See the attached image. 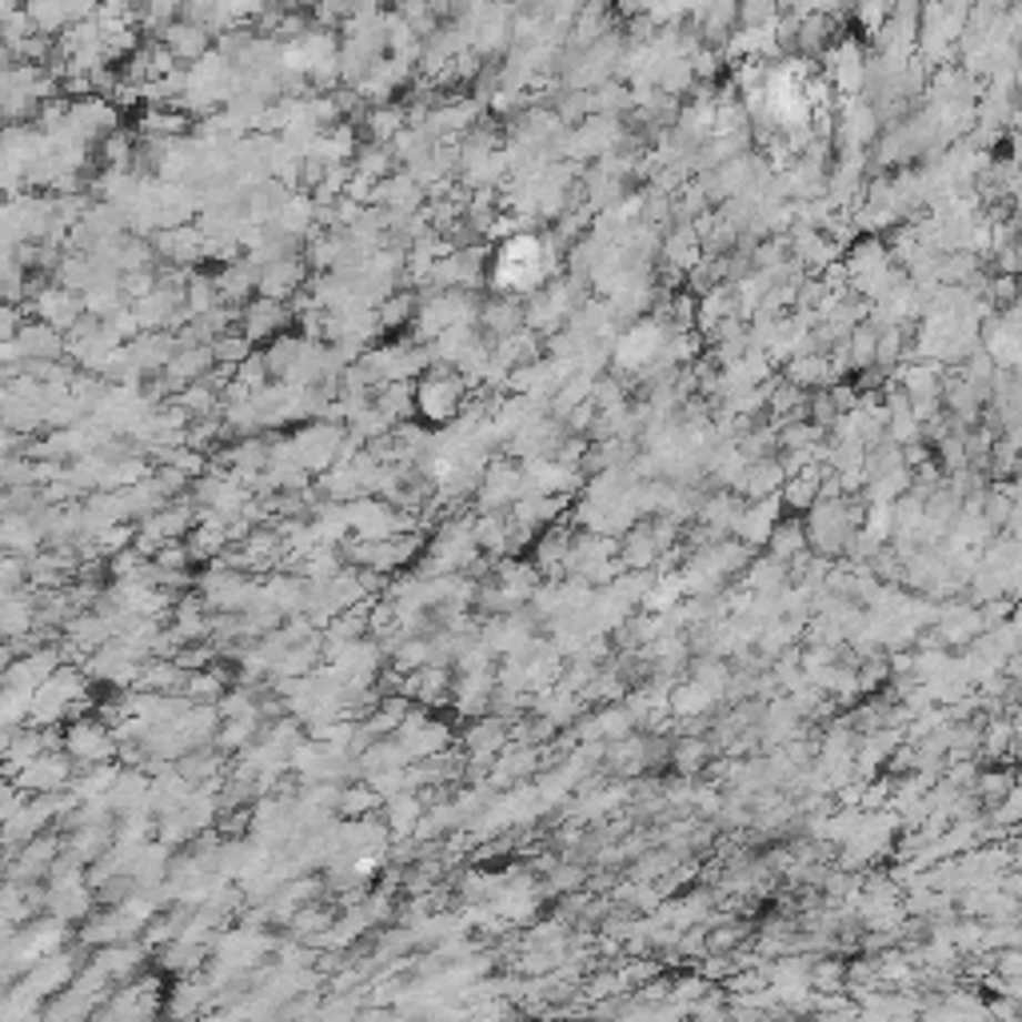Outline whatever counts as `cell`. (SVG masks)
<instances>
[{"label": "cell", "mask_w": 1022, "mask_h": 1022, "mask_svg": "<svg viewBox=\"0 0 1022 1022\" xmlns=\"http://www.w3.org/2000/svg\"><path fill=\"white\" fill-rule=\"evenodd\" d=\"M556 240L536 236V232H512L507 240L496 244V260H492V284L499 296H532L547 284V276L556 272Z\"/></svg>", "instance_id": "obj_1"}, {"label": "cell", "mask_w": 1022, "mask_h": 1022, "mask_svg": "<svg viewBox=\"0 0 1022 1022\" xmlns=\"http://www.w3.org/2000/svg\"><path fill=\"white\" fill-rule=\"evenodd\" d=\"M412 399H416V416L427 424H452L467 404V380L464 372L444 364H432L424 376L412 384Z\"/></svg>", "instance_id": "obj_2"}, {"label": "cell", "mask_w": 1022, "mask_h": 1022, "mask_svg": "<svg viewBox=\"0 0 1022 1022\" xmlns=\"http://www.w3.org/2000/svg\"><path fill=\"white\" fill-rule=\"evenodd\" d=\"M60 747H64V751L72 755V763H80V767L117 759V751H120L117 731H112L104 719H97V715H80L72 724H60Z\"/></svg>", "instance_id": "obj_3"}, {"label": "cell", "mask_w": 1022, "mask_h": 1022, "mask_svg": "<svg viewBox=\"0 0 1022 1022\" xmlns=\"http://www.w3.org/2000/svg\"><path fill=\"white\" fill-rule=\"evenodd\" d=\"M667 352V328L659 320H639L636 328H627L616 344V367L619 372H647L656 367Z\"/></svg>", "instance_id": "obj_4"}, {"label": "cell", "mask_w": 1022, "mask_h": 1022, "mask_svg": "<svg viewBox=\"0 0 1022 1022\" xmlns=\"http://www.w3.org/2000/svg\"><path fill=\"white\" fill-rule=\"evenodd\" d=\"M72 775H77L72 755L64 751V747H52V751H40L37 759H29V763L20 767V775L12 783L24 795H52V791H64V787L72 783Z\"/></svg>", "instance_id": "obj_5"}, {"label": "cell", "mask_w": 1022, "mask_h": 1022, "mask_svg": "<svg viewBox=\"0 0 1022 1022\" xmlns=\"http://www.w3.org/2000/svg\"><path fill=\"white\" fill-rule=\"evenodd\" d=\"M60 667V647H44L32 644L24 656H12V664L0 671V684L4 687H20V691H37L44 679Z\"/></svg>", "instance_id": "obj_6"}, {"label": "cell", "mask_w": 1022, "mask_h": 1022, "mask_svg": "<svg viewBox=\"0 0 1022 1022\" xmlns=\"http://www.w3.org/2000/svg\"><path fill=\"white\" fill-rule=\"evenodd\" d=\"M292 308L284 300H269V296H252L244 308H240V332L256 344V340H276L280 332L289 328Z\"/></svg>", "instance_id": "obj_7"}, {"label": "cell", "mask_w": 1022, "mask_h": 1022, "mask_svg": "<svg viewBox=\"0 0 1022 1022\" xmlns=\"http://www.w3.org/2000/svg\"><path fill=\"white\" fill-rule=\"evenodd\" d=\"M32 312H37V320H44V324H52L57 332H69L77 328V320L84 316V304H80V296L72 289H64V284H49V289H32Z\"/></svg>", "instance_id": "obj_8"}, {"label": "cell", "mask_w": 1022, "mask_h": 1022, "mask_svg": "<svg viewBox=\"0 0 1022 1022\" xmlns=\"http://www.w3.org/2000/svg\"><path fill=\"white\" fill-rule=\"evenodd\" d=\"M304 280H308V269H304V260H296V256H280V260H272V264H264V269H260L256 296L284 300V304H289V300L296 296L300 289H308Z\"/></svg>", "instance_id": "obj_9"}, {"label": "cell", "mask_w": 1022, "mask_h": 1022, "mask_svg": "<svg viewBox=\"0 0 1022 1022\" xmlns=\"http://www.w3.org/2000/svg\"><path fill=\"white\" fill-rule=\"evenodd\" d=\"M160 40H164V49L172 52L176 64H192V60H200L209 52V29L192 24V20H172L169 29L160 32Z\"/></svg>", "instance_id": "obj_10"}, {"label": "cell", "mask_w": 1022, "mask_h": 1022, "mask_svg": "<svg viewBox=\"0 0 1022 1022\" xmlns=\"http://www.w3.org/2000/svg\"><path fill=\"white\" fill-rule=\"evenodd\" d=\"M17 347L24 360H60L64 356V332H57L44 320H32V324H20L17 328Z\"/></svg>", "instance_id": "obj_11"}, {"label": "cell", "mask_w": 1022, "mask_h": 1022, "mask_svg": "<svg viewBox=\"0 0 1022 1022\" xmlns=\"http://www.w3.org/2000/svg\"><path fill=\"white\" fill-rule=\"evenodd\" d=\"M619 559H624V567L627 571H651V567L659 564V552L656 547V539H651V527L647 524H631L627 527V536H624V544H619V552H616Z\"/></svg>", "instance_id": "obj_12"}, {"label": "cell", "mask_w": 1022, "mask_h": 1022, "mask_svg": "<svg viewBox=\"0 0 1022 1022\" xmlns=\"http://www.w3.org/2000/svg\"><path fill=\"white\" fill-rule=\"evenodd\" d=\"M803 552H807V524H799L795 512L787 519H775L771 536H767V556L791 564V559H799Z\"/></svg>", "instance_id": "obj_13"}, {"label": "cell", "mask_w": 1022, "mask_h": 1022, "mask_svg": "<svg viewBox=\"0 0 1022 1022\" xmlns=\"http://www.w3.org/2000/svg\"><path fill=\"white\" fill-rule=\"evenodd\" d=\"M380 799L372 787H367V779L364 783H356V787H344L340 783V795H336V814H344V819H360V814H372V811H380Z\"/></svg>", "instance_id": "obj_14"}, {"label": "cell", "mask_w": 1022, "mask_h": 1022, "mask_svg": "<svg viewBox=\"0 0 1022 1022\" xmlns=\"http://www.w3.org/2000/svg\"><path fill=\"white\" fill-rule=\"evenodd\" d=\"M484 328L492 332V336H512V332L524 328V308L519 304H512V296L496 300V304H487L484 308Z\"/></svg>", "instance_id": "obj_15"}, {"label": "cell", "mask_w": 1022, "mask_h": 1022, "mask_svg": "<svg viewBox=\"0 0 1022 1022\" xmlns=\"http://www.w3.org/2000/svg\"><path fill=\"white\" fill-rule=\"evenodd\" d=\"M707 755H711V747H707L704 735H679V743L671 747V763L684 775H695L707 763Z\"/></svg>", "instance_id": "obj_16"}, {"label": "cell", "mask_w": 1022, "mask_h": 1022, "mask_svg": "<svg viewBox=\"0 0 1022 1022\" xmlns=\"http://www.w3.org/2000/svg\"><path fill=\"white\" fill-rule=\"evenodd\" d=\"M407 129V117L399 109H376L367 117V132H372V144H392L396 132Z\"/></svg>", "instance_id": "obj_17"}, {"label": "cell", "mask_w": 1022, "mask_h": 1022, "mask_svg": "<svg viewBox=\"0 0 1022 1022\" xmlns=\"http://www.w3.org/2000/svg\"><path fill=\"white\" fill-rule=\"evenodd\" d=\"M974 787H979V795L986 799V807H994L1006 791H1014V771H1011V767H999V771H979V775H974Z\"/></svg>", "instance_id": "obj_18"}, {"label": "cell", "mask_w": 1022, "mask_h": 1022, "mask_svg": "<svg viewBox=\"0 0 1022 1022\" xmlns=\"http://www.w3.org/2000/svg\"><path fill=\"white\" fill-rule=\"evenodd\" d=\"M24 799H29V795L20 791V787L12 783V779H0V823H4V819H9V814L17 811V807L24 803Z\"/></svg>", "instance_id": "obj_19"}, {"label": "cell", "mask_w": 1022, "mask_h": 1022, "mask_svg": "<svg viewBox=\"0 0 1022 1022\" xmlns=\"http://www.w3.org/2000/svg\"><path fill=\"white\" fill-rule=\"evenodd\" d=\"M9 664H12V647H9V644H0V671H4Z\"/></svg>", "instance_id": "obj_20"}]
</instances>
